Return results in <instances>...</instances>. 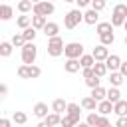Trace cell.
<instances>
[{"label":"cell","instance_id":"cell-30","mask_svg":"<svg viewBox=\"0 0 127 127\" xmlns=\"http://www.w3.org/2000/svg\"><path fill=\"white\" fill-rule=\"evenodd\" d=\"M12 121L18 123V125H24V123L28 121V115H26L24 111H14V113H12Z\"/></svg>","mask_w":127,"mask_h":127},{"label":"cell","instance_id":"cell-1","mask_svg":"<svg viewBox=\"0 0 127 127\" xmlns=\"http://www.w3.org/2000/svg\"><path fill=\"white\" fill-rule=\"evenodd\" d=\"M125 20H127V4H115L113 12H111V24H113V28L115 26H125Z\"/></svg>","mask_w":127,"mask_h":127},{"label":"cell","instance_id":"cell-12","mask_svg":"<svg viewBox=\"0 0 127 127\" xmlns=\"http://www.w3.org/2000/svg\"><path fill=\"white\" fill-rule=\"evenodd\" d=\"M79 105H81V109H85V111L93 113V111H97V105H99V103H97L91 95H87V97H83V99H81V103H79Z\"/></svg>","mask_w":127,"mask_h":127},{"label":"cell","instance_id":"cell-20","mask_svg":"<svg viewBox=\"0 0 127 127\" xmlns=\"http://www.w3.org/2000/svg\"><path fill=\"white\" fill-rule=\"evenodd\" d=\"M79 64H81V69H87V67H93L97 62L93 60V56H91V54H83V56L79 58Z\"/></svg>","mask_w":127,"mask_h":127},{"label":"cell","instance_id":"cell-38","mask_svg":"<svg viewBox=\"0 0 127 127\" xmlns=\"http://www.w3.org/2000/svg\"><path fill=\"white\" fill-rule=\"evenodd\" d=\"M75 125H77V123H75L71 117H67V115L62 117V125H60V127H75Z\"/></svg>","mask_w":127,"mask_h":127},{"label":"cell","instance_id":"cell-15","mask_svg":"<svg viewBox=\"0 0 127 127\" xmlns=\"http://www.w3.org/2000/svg\"><path fill=\"white\" fill-rule=\"evenodd\" d=\"M95 32H97V36L111 34V32H113V24H111V22H99V24L95 26Z\"/></svg>","mask_w":127,"mask_h":127},{"label":"cell","instance_id":"cell-31","mask_svg":"<svg viewBox=\"0 0 127 127\" xmlns=\"http://www.w3.org/2000/svg\"><path fill=\"white\" fill-rule=\"evenodd\" d=\"M18 10H20L22 14H26V12L34 10V4H32V0H20V2H18Z\"/></svg>","mask_w":127,"mask_h":127},{"label":"cell","instance_id":"cell-32","mask_svg":"<svg viewBox=\"0 0 127 127\" xmlns=\"http://www.w3.org/2000/svg\"><path fill=\"white\" fill-rule=\"evenodd\" d=\"M10 42H12V46H14V48H24V46H26V40H24L22 32H20V34H14Z\"/></svg>","mask_w":127,"mask_h":127},{"label":"cell","instance_id":"cell-11","mask_svg":"<svg viewBox=\"0 0 127 127\" xmlns=\"http://www.w3.org/2000/svg\"><path fill=\"white\" fill-rule=\"evenodd\" d=\"M65 115H67V117H71L75 123H81V121H79V115H81V105H77V103H69V105H67Z\"/></svg>","mask_w":127,"mask_h":127},{"label":"cell","instance_id":"cell-26","mask_svg":"<svg viewBox=\"0 0 127 127\" xmlns=\"http://www.w3.org/2000/svg\"><path fill=\"white\" fill-rule=\"evenodd\" d=\"M123 81H125V77H123L119 71H113V73H109V83H111V87H119Z\"/></svg>","mask_w":127,"mask_h":127},{"label":"cell","instance_id":"cell-5","mask_svg":"<svg viewBox=\"0 0 127 127\" xmlns=\"http://www.w3.org/2000/svg\"><path fill=\"white\" fill-rule=\"evenodd\" d=\"M64 50H65V46H64V40H62L60 36H58V38L48 40V56L58 58V56H62V54H64Z\"/></svg>","mask_w":127,"mask_h":127},{"label":"cell","instance_id":"cell-10","mask_svg":"<svg viewBox=\"0 0 127 127\" xmlns=\"http://www.w3.org/2000/svg\"><path fill=\"white\" fill-rule=\"evenodd\" d=\"M67 105H69V103H67L65 99L58 97V99H54V101H52V111H54V113H58V115H62V113H65V111H67Z\"/></svg>","mask_w":127,"mask_h":127},{"label":"cell","instance_id":"cell-25","mask_svg":"<svg viewBox=\"0 0 127 127\" xmlns=\"http://www.w3.org/2000/svg\"><path fill=\"white\" fill-rule=\"evenodd\" d=\"M36 34H38V30H34L32 26H30V28H26V30H22V36H24L26 44H34V40H36Z\"/></svg>","mask_w":127,"mask_h":127},{"label":"cell","instance_id":"cell-28","mask_svg":"<svg viewBox=\"0 0 127 127\" xmlns=\"http://www.w3.org/2000/svg\"><path fill=\"white\" fill-rule=\"evenodd\" d=\"M99 121H101V115H99L97 111L89 113V115H87V119H85V123H87L89 127H97V125H99Z\"/></svg>","mask_w":127,"mask_h":127},{"label":"cell","instance_id":"cell-49","mask_svg":"<svg viewBox=\"0 0 127 127\" xmlns=\"http://www.w3.org/2000/svg\"><path fill=\"white\" fill-rule=\"evenodd\" d=\"M123 42H125V46H127V34H125V40H123Z\"/></svg>","mask_w":127,"mask_h":127},{"label":"cell","instance_id":"cell-27","mask_svg":"<svg viewBox=\"0 0 127 127\" xmlns=\"http://www.w3.org/2000/svg\"><path fill=\"white\" fill-rule=\"evenodd\" d=\"M109 69H107V65H105V62H97L95 65H93V73L97 75V77H103L105 73H107Z\"/></svg>","mask_w":127,"mask_h":127},{"label":"cell","instance_id":"cell-36","mask_svg":"<svg viewBox=\"0 0 127 127\" xmlns=\"http://www.w3.org/2000/svg\"><path fill=\"white\" fill-rule=\"evenodd\" d=\"M85 85H87V87H91V89H95V87H101V77L93 75V77L85 79Z\"/></svg>","mask_w":127,"mask_h":127},{"label":"cell","instance_id":"cell-23","mask_svg":"<svg viewBox=\"0 0 127 127\" xmlns=\"http://www.w3.org/2000/svg\"><path fill=\"white\" fill-rule=\"evenodd\" d=\"M46 24H48V18H44V16H32V28L34 30H44Z\"/></svg>","mask_w":127,"mask_h":127},{"label":"cell","instance_id":"cell-43","mask_svg":"<svg viewBox=\"0 0 127 127\" xmlns=\"http://www.w3.org/2000/svg\"><path fill=\"white\" fill-rule=\"evenodd\" d=\"M97 127H113V125L109 123V119H107V117H101V121H99V125H97Z\"/></svg>","mask_w":127,"mask_h":127},{"label":"cell","instance_id":"cell-37","mask_svg":"<svg viewBox=\"0 0 127 127\" xmlns=\"http://www.w3.org/2000/svg\"><path fill=\"white\" fill-rule=\"evenodd\" d=\"M103 8H105V0H93V2H91V10L101 12Z\"/></svg>","mask_w":127,"mask_h":127},{"label":"cell","instance_id":"cell-50","mask_svg":"<svg viewBox=\"0 0 127 127\" xmlns=\"http://www.w3.org/2000/svg\"><path fill=\"white\" fill-rule=\"evenodd\" d=\"M123 28H125V32H127V20H125V26H123Z\"/></svg>","mask_w":127,"mask_h":127},{"label":"cell","instance_id":"cell-4","mask_svg":"<svg viewBox=\"0 0 127 127\" xmlns=\"http://www.w3.org/2000/svg\"><path fill=\"white\" fill-rule=\"evenodd\" d=\"M64 56L67 60H79L83 56V44L81 42H69V44H65Z\"/></svg>","mask_w":127,"mask_h":127},{"label":"cell","instance_id":"cell-41","mask_svg":"<svg viewBox=\"0 0 127 127\" xmlns=\"http://www.w3.org/2000/svg\"><path fill=\"white\" fill-rule=\"evenodd\" d=\"M115 127H127V115H125V117H117Z\"/></svg>","mask_w":127,"mask_h":127},{"label":"cell","instance_id":"cell-34","mask_svg":"<svg viewBox=\"0 0 127 127\" xmlns=\"http://www.w3.org/2000/svg\"><path fill=\"white\" fill-rule=\"evenodd\" d=\"M99 42H101V46H111L113 42H115V34L111 32V34H105V36H99Z\"/></svg>","mask_w":127,"mask_h":127},{"label":"cell","instance_id":"cell-6","mask_svg":"<svg viewBox=\"0 0 127 127\" xmlns=\"http://www.w3.org/2000/svg\"><path fill=\"white\" fill-rule=\"evenodd\" d=\"M54 10H56V6L52 4V2H34V16H44V18H48L50 14H54Z\"/></svg>","mask_w":127,"mask_h":127},{"label":"cell","instance_id":"cell-16","mask_svg":"<svg viewBox=\"0 0 127 127\" xmlns=\"http://www.w3.org/2000/svg\"><path fill=\"white\" fill-rule=\"evenodd\" d=\"M111 111H113V103H111V101H107V99H105V101H101V103L97 105V113H99L101 117H107Z\"/></svg>","mask_w":127,"mask_h":127},{"label":"cell","instance_id":"cell-2","mask_svg":"<svg viewBox=\"0 0 127 127\" xmlns=\"http://www.w3.org/2000/svg\"><path fill=\"white\" fill-rule=\"evenodd\" d=\"M36 58H38L36 44H26L22 48V64L24 65H36Z\"/></svg>","mask_w":127,"mask_h":127},{"label":"cell","instance_id":"cell-40","mask_svg":"<svg viewBox=\"0 0 127 127\" xmlns=\"http://www.w3.org/2000/svg\"><path fill=\"white\" fill-rule=\"evenodd\" d=\"M81 75H83V79H89V77H93V75H95V73H93V67L81 69Z\"/></svg>","mask_w":127,"mask_h":127},{"label":"cell","instance_id":"cell-46","mask_svg":"<svg viewBox=\"0 0 127 127\" xmlns=\"http://www.w3.org/2000/svg\"><path fill=\"white\" fill-rule=\"evenodd\" d=\"M0 127H10V119L8 117H2L0 119Z\"/></svg>","mask_w":127,"mask_h":127},{"label":"cell","instance_id":"cell-44","mask_svg":"<svg viewBox=\"0 0 127 127\" xmlns=\"http://www.w3.org/2000/svg\"><path fill=\"white\" fill-rule=\"evenodd\" d=\"M119 73H121L123 77H127V62H123V64H121V67H119Z\"/></svg>","mask_w":127,"mask_h":127},{"label":"cell","instance_id":"cell-8","mask_svg":"<svg viewBox=\"0 0 127 127\" xmlns=\"http://www.w3.org/2000/svg\"><path fill=\"white\" fill-rule=\"evenodd\" d=\"M121 64H123V62H121V58H119L117 54H111V56L105 60V65H107V69H109L111 73H113V71H119Z\"/></svg>","mask_w":127,"mask_h":127},{"label":"cell","instance_id":"cell-22","mask_svg":"<svg viewBox=\"0 0 127 127\" xmlns=\"http://www.w3.org/2000/svg\"><path fill=\"white\" fill-rule=\"evenodd\" d=\"M113 113H117V117H125V115H127V101H125V99L117 101V103L113 105Z\"/></svg>","mask_w":127,"mask_h":127},{"label":"cell","instance_id":"cell-42","mask_svg":"<svg viewBox=\"0 0 127 127\" xmlns=\"http://www.w3.org/2000/svg\"><path fill=\"white\" fill-rule=\"evenodd\" d=\"M87 6L91 8V2H89V0H77V10H79V8H87Z\"/></svg>","mask_w":127,"mask_h":127},{"label":"cell","instance_id":"cell-35","mask_svg":"<svg viewBox=\"0 0 127 127\" xmlns=\"http://www.w3.org/2000/svg\"><path fill=\"white\" fill-rule=\"evenodd\" d=\"M42 75V69L38 65H28V79H36Z\"/></svg>","mask_w":127,"mask_h":127},{"label":"cell","instance_id":"cell-7","mask_svg":"<svg viewBox=\"0 0 127 127\" xmlns=\"http://www.w3.org/2000/svg\"><path fill=\"white\" fill-rule=\"evenodd\" d=\"M91 56H93V60H95V62H105L111 54H109V50H107L105 46H101V44H99V46H95V48H93Z\"/></svg>","mask_w":127,"mask_h":127},{"label":"cell","instance_id":"cell-45","mask_svg":"<svg viewBox=\"0 0 127 127\" xmlns=\"http://www.w3.org/2000/svg\"><path fill=\"white\" fill-rule=\"evenodd\" d=\"M0 93H2V97H6V95H8V85H6V83H2V85H0Z\"/></svg>","mask_w":127,"mask_h":127},{"label":"cell","instance_id":"cell-29","mask_svg":"<svg viewBox=\"0 0 127 127\" xmlns=\"http://www.w3.org/2000/svg\"><path fill=\"white\" fill-rule=\"evenodd\" d=\"M44 121H48L52 127H60V125H62V115H58V113H54V111H52Z\"/></svg>","mask_w":127,"mask_h":127},{"label":"cell","instance_id":"cell-33","mask_svg":"<svg viewBox=\"0 0 127 127\" xmlns=\"http://www.w3.org/2000/svg\"><path fill=\"white\" fill-rule=\"evenodd\" d=\"M12 48H14L12 42H2V44H0V56H2V58H8V56L12 54Z\"/></svg>","mask_w":127,"mask_h":127},{"label":"cell","instance_id":"cell-9","mask_svg":"<svg viewBox=\"0 0 127 127\" xmlns=\"http://www.w3.org/2000/svg\"><path fill=\"white\" fill-rule=\"evenodd\" d=\"M32 113H34V117H38V119H46L50 113H48V103H44V101H38L36 105H34V109H32Z\"/></svg>","mask_w":127,"mask_h":127},{"label":"cell","instance_id":"cell-47","mask_svg":"<svg viewBox=\"0 0 127 127\" xmlns=\"http://www.w3.org/2000/svg\"><path fill=\"white\" fill-rule=\"evenodd\" d=\"M38 127H52V125H50L48 121H40V123H38Z\"/></svg>","mask_w":127,"mask_h":127},{"label":"cell","instance_id":"cell-13","mask_svg":"<svg viewBox=\"0 0 127 127\" xmlns=\"http://www.w3.org/2000/svg\"><path fill=\"white\" fill-rule=\"evenodd\" d=\"M58 32H60V26H58L56 22H48V24H46V28H44V34L48 36V40H52V38H58V36H60Z\"/></svg>","mask_w":127,"mask_h":127},{"label":"cell","instance_id":"cell-19","mask_svg":"<svg viewBox=\"0 0 127 127\" xmlns=\"http://www.w3.org/2000/svg\"><path fill=\"white\" fill-rule=\"evenodd\" d=\"M91 97H93L97 103H101V101L107 99V89H105V87H95V89H91Z\"/></svg>","mask_w":127,"mask_h":127},{"label":"cell","instance_id":"cell-48","mask_svg":"<svg viewBox=\"0 0 127 127\" xmlns=\"http://www.w3.org/2000/svg\"><path fill=\"white\" fill-rule=\"evenodd\" d=\"M75 127H89V125H87V123H85V121H81V123H77V125H75Z\"/></svg>","mask_w":127,"mask_h":127},{"label":"cell","instance_id":"cell-18","mask_svg":"<svg viewBox=\"0 0 127 127\" xmlns=\"http://www.w3.org/2000/svg\"><path fill=\"white\" fill-rule=\"evenodd\" d=\"M64 69H65L67 73H75V71L81 69V64H79V60H67V62L64 64Z\"/></svg>","mask_w":127,"mask_h":127},{"label":"cell","instance_id":"cell-39","mask_svg":"<svg viewBox=\"0 0 127 127\" xmlns=\"http://www.w3.org/2000/svg\"><path fill=\"white\" fill-rule=\"evenodd\" d=\"M18 77H22V79H28V65H20L18 67Z\"/></svg>","mask_w":127,"mask_h":127},{"label":"cell","instance_id":"cell-14","mask_svg":"<svg viewBox=\"0 0 127 127\" xmlns=\"http://www.w3.org/2000/svg\"><path fill=\"white\" fill-rule=\"evenodd\" d=\"M99 20V12H95V10H87V12H83V22L85 24H89V26H93V24H99L97 22Z\"/></svg>","mask_w":127,"mask_h":127},{"label":"cell","instance_id":"cell-3","mask_svg":"<svg viewBox=\"0 0 127 127\" xmlns=\"http://www.w3.org/2000/svg\"><path fill=\"white\" fill-rule=\"evenodd\" d=\"M79 22H83V14H81L77 8L69 10V12L64 16V26H65L67 30H73L75 26H79Z\"/></svg>","mask_w":127,"mask_h":127},{"label":"cell","instance_id":"cell-21","mask_svg":"<svg viewBox=\"0 0 127 127\" xmlns=\"http://www.w3.org/2000/svg\"><path fill=\"white\" fill-rule=\"evenodd\" d=\"M107 101H111L113 105H115L117 101H121V91H119V87H109V89H107Z\"/></svg>","mask_w":127,"mask_h":127},{"label":"cell","instance_id":"cell-17","mask_svg":"<svg viewBox=\"0 0 127 127\" xmlns=\"http://www.w3.org/2000/svg\"><path fill=\"white\" fill-rule=\"evenodd\" d=\"M16 26L22 28V30L30 28V26H32V16H28V14H20V16L16 18Z\"/></svg>","mask_w":127,"mask_h":127},{"label":"cell","instance_id":"cell-24","mask_svg":"<svg viewBox=\"0 0 127 127\" xmlns=\"http://www.w3.org/2000/svg\"><path fill=\"white\" fill-rule=\"evenodd\" d=\"M12 14H14V10L10 4H0V20H10Z\"/></svg>","mask_w":127,"mask_h":127}]
</instances>
